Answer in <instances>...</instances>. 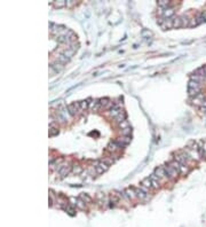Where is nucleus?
<instances>
[{
  "label": "nucleus",
  "mask_w": 206,
  "mask_h": 227,
  "mask_svg": "<svg viewBox=\"0 0 206 227\" xmlns=\"http://www.w3.org/2000/svg\"><path fill=\"white\" fill-rule=\"evenodd\" d=\"M164 169H165V174H166V177L167 178H171V179H173V178H176L179 174H180V172L178 170H175L174 168H172L171 165H166V166H164Z\"/></svg>",
  "instance_id": "nucleus-1"
},
{
  "label": "nucleus",
  "mask_w": 206,
  "mask_h": 227,
  "mask_svg": "<svg viewBox=\"0 0 206 227\" xmlns=\"http://www.w3.org/2000/svg\"><path fill=\"white\" fill-rule=\"evenodd\" d=\"M189 159H190V156H189L188 152H180V154H178V155L175 156V161H178V162L181 163V164H186V163H188Z\"/></svg>",
  "instance_id": "nucleus-2"
},
{
  "label": "nucleus",
  "mask_w": 206,
  "mask_h": 227,
  "mask_svg": "<svg viewBox=\"0 0 206 227\" xmlns=\"http://www.w3.org/2000/svg\"><path fill=\"white\" fill-rule=\"evenodd\" d=\"M63 68H64V64H62V63H60V62H52L51 63V65H49V70H51V72H60V71H62L63 70Z\"/></svg>",
  "instance_id": "nucleus-3"
},
{
  "label": "nucleus",
  "mask_w": 206,
  "mask_h": 227,
  "mask_svg": "<svg viewBox=\"0 0 206 227\" xmlns=\"http://www.w3.org/2000/svg\"><path fill=\"white\" fill-rule=\"evenodd\" d=\"M119 146H121V147H125V146H127L130 142H131V136H126V135H121V136H119V138H117L116 140H114Z\"/></svg>",
  "instance_id": "nucleus-4"
},
{
  "label": "nucleus",
  "mask_w": 206,
  "mask_h": 227,
  "mask_svg": "<svg viewBox=\"0 0 206 227\" xmlns=\"http://www.w3.org/2000/svg\"><path fill=\"white\" fill-rule=\"evenodd\" d=\"M159 25L163 30H167V29H173V19H162L159 21Z\"/></svg>",
  "instance_id": "nucleus-5"
},
{
  "label": "nucleus",
  "mask_w": 206,
  "mask_h": 227,
  "mask_svg": "<svg viewBox=\"0 0 206 227\" xmlns=\"http://www.w3.org/2000/svg\"><path fill=\"white\" fill-rule=\"evenodd\" d=\"M80 110L79 108V102H75V103H71L68 106V111L71 116H76L78 115V111Z\"/></svg>",
  "instance_id": "nucleus-6"
},
{
  "label": "nucleus",
  "mask_w": 206,
  "mask_h": 227,
  "mask_svg": "<svg viewBox=\"0 0 206 227\" xmlns=\"http://www.w3.org/2000/svg\"><path fill=\"white\" fill-rule=\"evenodd\" d=\"M174 13H175L174 8H173V7H169V8L163 9V14H162V15H163V17L165 19H172V17H173Z\"/></svg>",
  "instance_id": "nucleus-7"
},
{
  "label": "nucleus",
  "mask_w": 206,
  "mask_h": 227,
  "mask_svg": "<svg viewBox=\"0 0 206 227\" xmlns=\"http://www.w3.org/2000/svg\"><path fill=\"white\" fill-rule=\"evenodd\" d=\"M121 111H123V110H121V108H120L119 106H116V104H114L111 109H109V116H110V117H112V118H116L119 114L121 113Z\"/></svg>",
  "instance_id": "nucleus-8"
},
{
  "label": "nucleus",
  "mask_w": 206,
  "mask_h": 227,
  "mask_svg": "<svg viewBox=\"0 0 206 227\" xmlns=\"http://www.w3.org/2000/svg\"><path fill=\"white\" fill-rule=\"evenodd\" d=\"M125 194H126L128 201H133V200L137 198V197H136V193H135V188H131V187H130V188L125 189Z\"/></svg>",
  "instance_id": "nucleus-9"
},
{
  "label": "nucleus",
  "mask_w": 206,
  "mask_h": 227,
  "mask_svg": "<svg viewBox=\"0 0 206 227\" xmlns=\"http://www.w3.org/2000/svg\"><path fill=\"white\" fill-rule=\"evenodd\" d=\"M204 101H205V96L202 94H198L197 96H195L194 99H192V103L194 104H196V106H200L202 107V104L204 103Z\"/></svg>",
  "instance_id": "nucleus-10"
},
{
  "label": "nucleus",
  "mask_w": 206,
  "mask_h": 227,
  "mask_svg": "<svg viewBox=\"0 0 206 227\" xmlns=\"http://www.w3.org/2000/svg\"><path fill=\"white\" fill-rule=\"evenodd\" d=\"M123 147L121 146H119L116 141H113V142H110L109 145H108V147H107V149L109 151H111V152H116V151L120 150Z\"/></svg>",
  "instance_id": "nucleus-11"
},
{
  "label": "nucleus",
  "mask_w": 206,
  "mask_h": 227,
  "mask_svg": "<svg viewBox=\"0 0 206 227\" xmlns=\"http://www.w3.org/2000/svg\"><path fill=\"white\" fill-rule=\"evenodd\" d=\"M149 178L151 179V182H152V188L153 189L159 188V179L157 178V175H156L155 173H152Z\"/></svg>",
  "instance_id": "nucleus-12"
},
{
  "label": "nucleus",
  "mask_w": 206,
  "mask_h": 227,
  "mask_svg": "<svg viewBox=\"0 0 206 227\" xmlns=\"http://www.w3.org/2000/svg\"><path fill=\"white\" fill-rule=\"evenodd\" d=\"M135 193H136V197L140 198V200H142V201L148 197V194L144 190H142L141 188H135Z\"/></svg>",
  "instance_id": "nucleus-13"
},
{
  "label": "nucleus",
  "mask_w": 206,
  "mask_h": 227,
  "mask_svg": "<svg viewBox=\"0 0 206 227\" xmlns=\"http://www.w3.org/2000/svg\"><path fill=\"white\" fill-rule=\"evenodd\" d=\"M155 174L157 175V178L160 180V179H164L165 177H166V174H165V169L163 168V166H160V168H157L156 170H155Z\"/></svg>",
  "instance_id": "nucleus-14"
},
{
  "label": "nucleus",
  "mask_w": 206,
  "mask_h": 227,
  "mask_svg": "<svg viewBox=\"0 0 206 227\" xmlns=\"http://www.w3.org/2000/svg\"><path fill=\"white\" fill-rule=\"evenodd\" d=\"M56 61L57 62H60V63H62V64H67V63L70 61V58H68L63 53H61V54H58L56 56Z\"/></svg>",
  "instance_id": "nucleus-15"
},
{
  "label": "nucleus",
  "mask_w": 206,
  "mask_h": 227,
  "mask_svg": "<svg viewBox=\"0 0 206 227\" xmlns=\"http://www.w3.org/2000/svg\"><path fill=\"white\" fill-rule=\"evenodd\" d=\"M100 107H101V104H100V100H93L92 102H89V109H92L93 111H96Z\"/></svg>",
  "instance_id": "nucleus-16"
},
{
  "label": "nucleus",
  "mask_w": 206,
  "mask_h": 227,
  "mask_svg": "<svg viewBox=\"0 0 206 227\" xmlns=\"http://www.w3.org/2000/svg\"><path fill=\"white\" fill-rule=\"evenodd\" d=\"M141 186H143V187H146V188H148V189H151L152 188L151 179H150V178H144V179L141 181Z\"/></svg>",
  "instance_id": "nucleus-17"
},
{
  "label": "nucleus",
  "mask_w": 206,
  "mask_h": 227,
  "mask_svg": "<svg viewBox=\"0 0 206 227\" xmlns=\"http://www.w3.org/2000/svg\"><path fill=\"white\" fill-rule=\"evenodd\" d=\"M52 5L55 7V8H63L67 6V1L65 0H57V1H53Z\"/></svg>",
  "instance_id": "nucleus-18"
},
{
  "label": "nucleus",
  "mask_w": 206,
  "mask_h": 227,
  "mask_svg": "<svg viewBox=\"0 0 206 227\" xmlns=\"http://www.w3.org/2000/svg\"><path fill=\"white\" fill-rule=\"evenodd\" d=\"M114 120H116V123H118V124H120L121 122H124V120H126V114L124 113V111H121V113L119 114L116 118H114Z\"/></svg>",
  "instance_id": "nucleus-19"
},
{
  "label": "nucleus",
  "mask_w": 206,
  "mask_h": 227,
  "mask_svg": "<svg viewBox=\"0 0 206 227\" xmlns=\"http://www.w3.org/2000/svg\"><path fill=\"white\" fill-rule=\"evenodd\" d=\"M158 6L160 8H163V9L169 8V7H171V1H169V0H160V1H158Z\"/></svg>",
  "instance_id": "nucleus-20"
},
{
  "label": "nucleus",
  "mask_w": 206,
  "mask_h": 227,
  "mask_svg": "<svg viewBox=\"0 0 206 227\" xmlns=\"http://www.w3.org/2000/svg\"><path fill=\"white\" fill-rule=\"evenodd\" d=\"M79 108H80V110H86V109H88V108H89V102H88L87 100L80 101V102H79Z\"/></svg>",
  "instance_id": "nucleus-21"
},
{
  "label": "nucleus",
  "mask_w": 206,
  "mask_h": 227,
  "mask_svg": "<svg viewBox=\"0 0 206 227\" xmlns=\"http://www.w3.org/2000/svg\"><path fill=\"white\" fill-rule=\"evenodd\" d=\"M181 26H182L181 17H174V19H173V28L178 29V28H181Z\"/></svg>",
  "instance_id": "nucleus-22"
},
{
  "label": "nucleus",
  "mask_w": 206,
  "mask_h": 227,
  "mask_svg": "<svg viewBox=\"0 0 206 227\" xmlns=\"http://www.w3.org/2000/svg\"><path fill=\"white\" fill-rule=\"evenodd\" d=\"M79 198L83 200L85 203H91V202H92V197H91L88 194H85V193L80 194V197H79Z\"/></svg>",
  "instance_id": "nucleus-23"
},
{
  "label": "nucleus",
  "mask_w": 206,
  "mask_h": 227,
  "mask_svg": "<svg viewBox=\"0 0 206 227\" xmlns=\"http://www.w3.org/2000/svg\"><path fill=\"white\" fill-rule=\"evenodd\" d=\"M169 165H171L172 168H174L175 170H178L179 172H180V170H181V166H182V164H181V163H179L178 161H172V162H169Z\"/></svg>",
  "instance_id": "nucleus-24"
},
{
  "label": "nucleus",
  "mask_w": 206,
  "mask_h": 227,
  "mask_svg": "<svg viewBox=\"0 0 206 227\" xmlns=\"http://www.w3.org/2000/svg\"><path fill=\"white\" fill-rule=\"evenodd\" d=\"M188 87H191V88H199V90H202L200 84H199V83H197V81H195V80H191V79H190V81H189V84H188Z\"/></svg>",
  "instance_id": "nucleus-25"
},
{
  "label": "nucleus",
  "mask_w": 206,
  "mask_h": 227,
  "mask_svg": "<svg viewBox=\"0 0 206 227\" xmlns=\"http://www.w3.org/2000/svg\"><path fill=\"white\" fill-rule=\"evenodd\" d=\"M62 53L68 57V58H71V57L74 56V54H75L76 52H74V51H72V49H70V48H65L64 51H62Z\"/></svg>",
  "instance_id": "nucleus-26"
},
{
  "label": "nucleus",
  "mask_w": 206,
  "mask_h": 227,
  "mask_svg": "<svg viewBox=\"0 0 206 227\" xmlns=\"http://www.w3.org/2000/svg\"><path fill=\"white\" fill-rule=\"evenodd\" d=\"M64 210L69 213V214H71V216H74V214H76V210L75 208H74V205H70V204H68V205H65L64 207Z\"/></svg>",
  "instance_id": "nucleus-27"
},
{
  "label": "nucleus",
  "mask_w": 206,
  "mask_h": 227,
  "mask_svg": "<svg viewBox=\"0 0 206 227\" xmlns=\"http://www.w3.org/2000/svg\"><path fill=\"white\" fill-rule=\"evenodd\" d=\"M111 101L109 100V99H107V97H104V99H100V104H101V107H103L104 109L109 106V103H110Z\"/></svg>",
  "instance_id": "nucleus-28"
},
{
  "label": "nucleus",
  "mask_w": 206,
  "mask_h": 227,
  "mask_svg": "<svg viewBox=\"0 0 206 227\" xmlns=\"http://www.w3.org/2000/svg\"><path fill=\"white\" fill-rule=\"evenodd\" d=\"M76 207L78 209H80V210H85L86 209V203L83 201V200H80V198H78V201H77V204H76Z\"/></svg>",
  "instance_id": "nucleus-29"
},
{
  "label": "nucleus",
  "mask_w": 206,
  "mask_h": 227,
  "mask_svg": "<svg viewBox=\"0 0 206 227\" xmlns=\"http://www.w3.org/2000/svg\"><path fill=\"white\" fill-rule=\"evenodd\" d=\"M72 172L75 174H81L83 173V168L80 165H72Z\"/></svg>",
  "instance_id": "nucleus-30"
},
{
  "label": "nucleus",
  "mask_w": 206,
  "mask_h": 227,
  "mask_svg": "<svg viewBox=\"0 0 206 227\" xmlns=\"http://www.w3.org/2000/svg\"><path fill=\"white\" fill-rule=\"evenodd\" d=\"M180 17H181V21H182V26H189L190 19L188 17L187 15H182V16H180Z\"/></svg>",
  "instance_id": "nucleus-31"
},
{
  "label": "nucleus",
  "mask_w": 206,
  "mask_h": 227,
  "mask_svg": "<svg viewBox=\"0 0 206 227\" xmlns=\"http://www.w3.org/2000/svg\"><path fill=\"white\" fill-rule=\"evenodd\" d=\"M128 127H130V123H128L127 119L124 120V122H121V123L119 124V129H120V130H125V129H128Z\"/></svg>",
  "instance_id": "nucleus-32"
},
{
  "label": "nucleus",
  "mask_w": 206,
  "mask_h": 227,
  "mask_svg": "<svg viewBox=\"0 0 206 227\" xmlns=\"http://www.w3.org/2000/svg\"><path fill=\"white\" fill-rule=\"evenodd\" d=\"M189 171H190V168L186 165V164H182V166H181V170H180V173H182V174H187L189 173Z\"/></svg>",
  "instance_id": "nucleus-33"
},
{
  "label": "nucleus",
  "mask_w": 206,
  "mask_h": 227,
  "mask_svg": "<svg viewBox=\"0 0 206 227\" xmlns=\"http://www.w3.org/2000/svg\"><path fill=\"white\" fill-rule=\"evenodd\" d=\"M102 162H103V163H105L107 165H109V166H110V165L113 163V158L112 157H105V158H103V159H102Z\"/></svg>",
  "instance_id": "nucleus-34"
},
{
  "label": "nucleus",
  "mask_w": 206,
  "mask_h": 227,
  "mask_svg": "<svg viewBox=\"0 0 206 227\" xmlns=\"http://www.w3.org/2000/svg\"><path fill=\"white\" fill-rule=\"evenodd\" d=\"M198 25V21H197V17H192L190 19V22H189V26H196Z\"/></svg>",
  "instance_id": "nucleus-35"
},
{
  "label": "nucleus",
  "mask_w": 206,
  "mask_h": 227,
  "mask_svg": "<svg viewBox=\"0 0 206 227\" xmlns=\"http://www.w3.org/2000/svg\"><path fill=\"white\" fill-rule=\"evenodd\" d=\"M131 132H132L131 127L125 129V130H121V134H123V135H126V136H130V135H131Z\"/></svg>",
  "instance_id": "nucleus-36"
},
{
  "label": "nucleus",
  "mask_w": 206,
  "mask_h": 227,
  "mask_svg": "<svg viewBox=\"0 0 206 227\" xmlns=\"http://www.w3.org/2000/svg\"><path fill=\"white\" fill-rule=\"evenodd\" d=\"M56 134H58V130L57 129H54V127L49 129V136H54Z\"/></svg>",
  "instance_id": "nucleus-37"
},
{
  "label": "nucleus",
  "mask_w": 206,
  "mask_h": 227,
  "mask_svg": "<svg viewBox=\"0 0 206 227\" xmlns=\"http://www.w3.org/2000/svg\"><path fill=\"white\" fill-rule=\"evenodd\" d=\"M94 168H95V172H96L97 174H101V173H103V172H104V170H103L102 168H100V166H98L97 164H96V165H95Z\"/></svg>",
  "instance_id": "nucleus-38"
},
{
  "label": "nucleus",
  "mask_w": 206,
  "mask_h": 227,
  "mask_svg": "<svg viewBox=\"0 0 206 227\" xmlns=\"http://www.w3.org/2000/svg\"><path fill=\"white\" fill-rule=\"evenodd\" d=\"M142 36H151V32L148 31V30H144V31L142 32Z\"/></svg>",
  "instance_id": "nucleus-39"
},
{
  "label": "nucleus",
  "mask_w": 206,
  "mask_h": 227,
  "mask_svg": "<svg viewBox=\"0 0 206 227\" xmlns=\"http://www.w3.org/2000/svg\"><path fill=\"white\" fill-rule=\"evenodd\" d=\"M75 3V1L74 0H69V1H67V6H72Z\"/></svg>",
  "instance_id": "nucleus-40"
},
{
  "label": "nucleus",
  "mask_w": 206,
  "mask_h": 227,
  "mask_svg": "<svg viewBox=\"0 0 206 227\" xmlns=\"http://www.w3.org/2000/svg\"><path fill=\"white\" fill-rule=\"evenodd\" d=\"M200 108H202V110H206V100L204 101V103L202 104V107H200Z\"/></svg>",
  "instance_id": "nucleus-41"
},
{
  "label": "nucleus",
  "mask_w": 206,
  "mask_h": 227,
  "mask_svg": "<svg viewBox=\"0 0 206 227\" xmlns=\"http://www.w3.org/2000/svg\"><path fill=\"white\" fill-rule=\"evenodd\" d=\"M203 148H204V152H205V156H206V141L204 142V146H203Z\"/></svg>",
  "instance_id": "nucleus-42"
},
{
  "label": "nucleus",
  "mask_w": 206,
  "mask_h": 227,
  "mask_svg": "<svg viewBox=\"0 0 206 227\" xmlns=\"http://www.w3.org/2000/svg\"><path fill=\"white\" fill-rule=\"evenodd\" d=\"M204 68V75H205V77H206V65L205 67H203Z\"/></svg>",
  "instance_id": "nucleus-43"
}]
</instances>
